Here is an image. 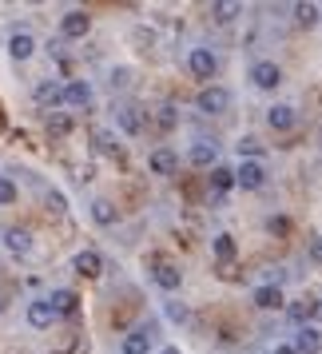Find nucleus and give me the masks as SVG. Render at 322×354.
<instances>
[{
    "label": "nucleus",
    "instance_id": "412c9836",
    "mask_svg": "<svg viewBox=\"0 0 322 354\" xmlns=\"http://www.w3.org/2000/svg\"><path fill=\"white\" fill-rule=\"evenodd\" d=\"M319 20H322V4H310V0L294 4V24H299V28H310V24H319Z\"/></svg>",
    "mask_w": 322,
    "mask_h": 354
},
{
    "label": "nucleus",
    "instance_id": "dca6fc26",
    "mask_svg": "<svg viewBox=\"0 0 322 354\" xmlns=\"http://www.w3.org/2000/svg\"><path fill=\"white\" fill-rule=\"evenodd\" d=\"M92 144H96V151H104V156H112L115 163H128V156H124V147L112 140V131H96L92 136Z\"/></svg>",
    "mask_w": 322,
    "mask_h": 354
},
{
    "label": "nucleus",
    "instance_id": "c9c22d12",
    "mask_svg": "<svg viewBox=\"0 0 322 354\" xmlns=\"http://www.w3.org/2000/svg\"><path fill=\"white\" fill-rule=\"evenodd\" d=\"M290 319H294V322L310 319V303H294V306H290Z\"/></svg>",
    "mask_w": 322,
    "mask_h": 354
},
{
    "label": "nucleus",
    "instance_id": "58836bf2",
    "mask_svg": "<svg viewBox=\"0 0 322 354\" xmlns=\"http://www.w3.org/2000/svg\"><path fill=\"white\" fill-rule=\"evenodd\" d=\"M163 354H179V351H163Z\"/></svg>",
    "mask_w": 322,
    "mask_h": 354
},
{
    "label": "nucleus",
    "instance_id": "c756f323",
    "mask_svg": "<svg viewBox=\"0 0 322 354\" xmlns=\"http://www.w3.org/2000/svg\"><path fill=\"white\" fill-rule=\"evenodd\" d=\"M239 156L243 160H258L263 156V144L258 140H239Z\"/></svg>",
    "mask_w": 322,
    "mask_h": 354
},
{
    "label": "nucleus",
    "instance_id": "393cba45",
    "mask_svg": "<svg viewBox=\"0 0 322 354\" xmlns=\"http://www.w3.org/2000/svg\"><path fill=\"white\" fill-rule=\"evenodd\" d=\"M151 351V335H147V326H140V330H131L128 338H124V354H147Z\"/></svg>",
    "mask_w": 322,
    "mask_h": 354
},
{
    "label": "nucleus",
    "instance_id": "f8f14e48",
    "mask_svg": "<svg viewBox=\"0 0 322 354\" xmlns=\"http://www.w3.org/2000/svg\"><path fill=\"white\" fill-rule=\"evenodd\" d=\"M299 354H319L322 351V335L314 330V326H299V335H294V342H290Z\"/></svg>",
    "mask_w": 322,
    "mask_h": 354
},
{
    "label": "nucleus",
    "instance_id": "b1692460",
    "mask_svg": "<svg viewBox=\"0 0 322 354\" xmlns=\"http://www.w3.org/2000/svg\"><path fill=\"white\" fill-rule=\"evenodd\" d=\"M211 187H215V195L223 199V195L231 192V187H235V171H231V167H219V163H215V167H211Z\"/></svg>",
    "mask_w": 322,
    "mask_h": 354
},
{
    "label": "nucleus",
    "instance_id": "423d86ee",
    "mask_svg": "<svg viewBox=\"0 0 322 354\" xmlns=\"http://www.w3.org/2000/svg\"><path fill=\"white\" fill-rule=\"evenodd\" d=\"M251 84L263 88V92H274V88L283 84V68L274 64V60H258V64L251 68Z\"/></svg>",
    "mask_w": 322,
    "mask_h": 354
},
{
    "label": "nucleus",
    "instance_id": "473e14b6",
    "mask_svg": "<svg viewBox=\"0 0 322 354\" xmlns=\"http://www.w3.org/2000/svg\"><path fill=\"white\" fill-rule=\"evenodd\" d=\"M64 207H68L64 195H60V192H48V211H52V215H64Z\"/></svg>",
    "mask_w": 322,
    "mask_h": 354
},
{
    "label": "nucleus",
    "instance_id": "39448f33",
    "mask_svg": "<svg viewBox=\"0 0 322 354\" xmlns=\"http://www.w3.org/2000/svg\"><path fill=\"white\" fill-rule=\"evenodd\" d=\"M235 183H239L243 192H258V187L267 183V167L258 160H243L239 171H235Z\"/></svg>",
    "mask_w": 322,
    "mask_h": 354
},
{
    "label": "nucleus",
    "instance_id": "ddd939ff",
    "mask_svg": "<svg viewBox=\"0 0 322 354\" xmlns=\"http://www.w3.org/2000/svg\"><path fill=\"white\" fill-rule=\"evenodd\" d=\"M72 267H76V274H84V279H96V274L104 271V259H100V251H80V255L72 259Z\"/></svg>",
    "mask_w": 322,
    "mask_h": 354
},
{
    "label": "nucleus",
    "instance_id": "bb28decb",
    "mask_svg": "<svg viewBox=\"0 0 322 354\" xmlns=\"http://www.w3.org/2000/svg\"><path fill=\"white\" fill-rule=\"evenodd\" d=\"M211 255L219 259V263H235V239L231 235H215L211 239Z\"/></svg>",
    "mask_w": 322,
    "mask_h": 354
},
{
    "label": "nucleus",
    "instance_id": "f3484780",
    "mask_svg": "<svg viewBox=\"0 0 322 354\" xmlns=\"http://www.w3.org/2000/svg\"><path fill=\"white\" fill-rule=\"evenodd\" d=\"M32 52H36V40L28 32H17L8 40V56H12V60H32Z\"/></svg>",
    "mask_w": 322,
    "mask_h": 354
},
{
    "label": "nucleus",
    "instance_id": "0eeeda50",
    "mask_svg": "<svg viewBox=\"0 0 322 354\" xmlns=\"http://www.w3.org/2000/svg\"><path fill=\"white\" fill-rule=\"evenodd\" d=\"M60 92H64L60 100L72 104V108H92V100H96V92H92V84L88 80H72V84H64Z\"/></svg>",
    "mask_w": 322,
    "mask_h": 354
},
{
    "label": "nucleus",
    "instance_id": "e433bc0d",
    "mask_svg": "<svg viewBox=\"0 0 322 354\" xmlns=\"http://www.w3.org/2000/svg\"><path fill=\"white\" fill-rule=\"evenodd\" d=\"M274 354H299L294 346H274Z\"/></svg>",
    "mask_w": 322,
    "mask_h": 354
},
{
    "label": "nucleus",
    "instance_id": "a211bd4d",
    "mask_svg": "<svg viewBox=\"0 0 322 354\" xmlns=\"http://www.w3.org/2000/svg\"><path fill=\"white\" fill-rule=\"evenodd\" d=\"M52 306H48V299H36L32 306H28V326H36V330H44V326H52Z\"/></svg>",
    "mask_w": 322,
    "mask_h": 354
},
{
    "label": "nucleus",
    "instance_id": "c85d7f7f",
    "mask_svg": "<svg viewBox=\"0 0 322 354\" xmlns=\"http://www.w3.org/2000/svg\"><path fill=\"white\" fill-rule=\"evenodd\" d=\"M8 203H17V183L0 176V207H8Z\"/></svg>",
    "mask_w": 322,
    "mask_h": 354
},
{
    "label": "nucleus",
    "instance_id": "6ab92c4d",
    "mask_svg": "<svg viewBox=\"0 0 322 354\" xmlns=\"http://www.w3.org/2000/svg\"><path fill=\"white\" fill-rule=\"evenodd\" d=\"M191 163L195 167H215V163H219V147L207 144V140H199V144L191 147Z\"/></svg>",
    "mask_w": 322,
    "mask_h": 354
},
{
    "label": "nucleus",
    "instance_id": "1a4fd4ad",
    "mask_svg": "<svg viewBox=\"0 0 322 354\" xmlns=\"http://www.w3.org/2000/svg\"><path fill=\"white\" fill-rule=\"evenodd\" d=\"M147 167H151L155 176H176L179 171V156L171 151V147H155V151L147 156Z\"/></svg>",
    "mask_w": 322,
    "mask_h": 354
},
{
    "label": "nucleus",
    "instance_id": "6e6552de",
    "mask_svg": "<svg viewBox=\"0 0 322 354\" xmlns=\"http://www.w3.org/2000/svg\"><path fill=\"white\" fill-rule=\"evenodd\" d=\"M88 28H92V17H88V12H80V8L64 12V20H60V32H64L68 40H84V36H88Z\"/></svg>",
    "mask_w": 322,
    "mask_h": 354
},
{
    "label": "nucleus",
    "instance_id": "7c9ffc66",
    "mask_svg": "<svg viewBox=\"0 0 322 354\" xmlns=\"http://www.w3.org/2000/svg\"><path fill=\"white\" fill-rule=\"evenodd\" d=\"M306 255H310V263H319L322 267V235H314V239L306 243Z\"/></svg>",
    "mask_w": 322,
    "mask_h": 354
},
{
    "label": "nucleus",
    "instance_id": "72a5a7b5",
    "mask_svg": "<svg viewBox=\"0 0 322 354\" xmlns=\"http://www.w3.org/2000/svg\"><path fill=\"white\" fill-rule=\"evenodd\" d=\"M128 84H131V72L128 68H115L112 72V88H128Z\"/></svg>",
    "mask_w": 322,
    "mask_h": 354
},
{
    "label": "nucleus",
    "instance_id": "a878e982",
    "mask_svg": "<svg viewBox=\"0 0 322 354\" xmlns=\"http://www.w3.org/2000/svg\"><path fill=\"white\" fill-rule=\"evenodd\" d=\"M283 303H287V299H283L278 287H258L255 290V306H263V310H278Z\"/></svg>",
    "mask_w": 322,
    "mask_h": 354
},
{
    "label": "nucleus",
    "instance_id": "9b49d317",
    "mask_svg": "<svg viewBox=\"0 0 322 354\" xmlns=\"http://www.w3.org/2000/svg\"><path fill=\"white\" fill-rule=\"evenodd\" d=\"M4 247H8L12 255H28V251H32V231H28V227H8V231H4Z\"/></svg>",
    "mask_w": 322,
    "mask_h": 354
},
{
    "label": "nucleus",
    "instance_id": "4be33fe9",
    "mask_svg": "<svg viewBox=\"0 0 322 354\" xmlns=\"http://www.w3.org/2000/svg\"><path fill=\"white\" fill-rule=\"evenodd\" d=\"M92 219H96L100 227H112L115 219H120V211H115L112 199H92Z\"/></svg>",
    "mask_w": 322,
    "mask_h": 354
},
{
    "label": "nucleus",
    "instance_id": "aec40b11",
    "mask_svg": "<svg viewBox=\"0 0 322 354\" xmlns=\"http://www.w3.org/2000/svg\"><path fill=\"white\" fill-rule=\"evenodd\" d=\"M48 306H52V315H76V306H80V299H76L72 290H52Z\"/></svg>",
    "mask_w": 322,
    "mask_h": 354
},
{
    "label": "nucleus",
    "instance_id": "9d476101",
    "mask_svg": "<svg viewBox=\"0 0 322 354\" xmlns=\"http://www.w3.org/2000/svg\"><path fill=\"white\" fill-rule=\"evenodd\" d=\"M72 128H76V120H72L68 112H60V108L44 115V131H48L52 140H64V136H72Z\"/></svg>",
    "mask_w": 322,
    "mask_h": 354
},
{
    "label": "nucleus",
    "instance_id": "f704fd0d",
    "mask_svg": "<svg viewBox=\"0 0 322 354\" xmlns=\"http://www.w3.org/2000/svg\"><path fill=\"white\" fill-rule=\"evenodd\" d=\"M167 315H171V319H179V322H187V319H191V315H187V306H183V303H167Z\"/></svg>",
    "mask_w": 322,
    "mask_h": 354
},
{
    "label": "nucleus",
    "instance_id": "f03ea898",
    "mask_svg": "<svg viewBox=\"0 0 322 354\" xmlns=\"http://www.w3.org/2000/svg\"><path fill=\"white\" fill-rule=\"evenodd\" d=\"M199 112H207V115H219V112H227V104H231V92H227L223 84H211V88H203L199 92Z\"/></svg>",
    "mask_w": 322,
    "mask_h": 354
},
{
    "label": "nucleus",
    "instance_id": "4c0bfd02",
    "mask_svg": "<svg viewBox=\"0 0 322 354\" xmlns=\"http://www.w3.org/2000/svg\"><path fill=\"white\" fill-rule=\"evenodd\" d=\"M4 310H8V295H4V290H0V315H4Z\"/></svg>",
    "mask_w": 322,
    "mask_h": 354
},
{
    "label": "nucleus",
    "instance_id": "2eb2a0df",
    "mask_svg": "<svg viewBox=\"0 0 322 354\" xmlns=\"http://www.w3.org/2000/svg\"><path fill=\"white\" fill-rule=\"evenodd\" d=\"M267 124H271L274 131H290L294 128V108H290V104H274L271 112H267Z\"/></svg>",
    "mask_w": 322,
    "mask_h": 354
},
{
    "label": "nucleus",
    "instance_id": "20e7f679",
    "mask_svg": "<svg viewBox=\"0 0 322 354\" xmlns=\"http://www.w3.org/2000/svg\"><path fill=\"white\" fill-rule=\"evenodd\" d=\"M187 72H191L195 80H211L215 72H219V60H215V52L211 48H195L187 56Z\"/></svg>",
    "mask_w": 322,
    "mask_h": 354
},
{
    "label": "nucleus",
    "instance_id": "cd10ccee",
    "mask_svg": "<svg viewBox=\"0 0 322 354\" xmlns=\"http://www.w3.org/2000/svg\"><path fill=\"white\" fill-rule=\"evenodd\" d=\"M267 231L278 235V239H287V235H290V219H287V215H271V219H267Z\"/></svg>",
    "mask_w": 322,
    "mask_h": 354
},
{
    "label": "nucleus",
    "instance_id": "4468645a",
    "mask_svg": "<svg viewBox=\"0 0 322 354\" xmlns=\"http://www.w3.org/2000/svg\"><path fill=\"white\" fill-rule=\"evenodd\" d=\"M64 92H60V84H52V80H44V84H36V92H32V100L40 104V108H48V112H56V104H64Z\"/></svg>",
    "mask_w": 322,
    "mask_h": 354
},
{
    "label": "nucleus",
    "instance_id": "7ed1b4c3",
    "mask_svg": "<svg viewBox=\"0 0 322 354\" xmlns=\"http://www.w3.org/2000/svg\"><path fill=\"white\" fill-rule=\"evenodd\" d=\"M115 124H120L124 136H140V131L147 128V115L140 112V104H120V108H115Z\"/></svg>",
    "mask_w": 322,
    "mask_h": 354
},
{
    "label": "nucleus",
    "instance_id": "2f4dec72",
    "mask_svg": "<svg viewBox=\"0 0 322 354\" xmlns=\"http://www.w3.org/2000/svg\"><path fill=\"white\" fill-rule=\"evenodd\" d=\"M160 128H176V108L171 104H160Z\"/></svg>",
    "mask_w": 322,
    "mask_h": 354
},
{
    "label": "nucleus",
    "instance_id": "5701e85b",
    "mask_svg": "<svg viewBox=\"0 0 322 354\" xmlns=\"http://www.w3.org/2000/svg\"><path fill=\"white\" fill-rule=\"evenodd\" d=\"M211 17L219 20V24H231L235 17H243V4L239 0H215L211 4Z\"/></svg>",
    "mask_w": 322,
    "mask_h": 354
},
{
    "label": "nucleus",
    "instance_id": "f257e3e1",
    "mask_svg": "<svg viewBox=\"0 0 322 354\" xmlns=\"http://www.w3.org/2000/svg\"><path fill=\"white\" fill-rule=\"evenodd\" d=\"M151 279H155L160 290H179L183 287V267L171 263V259H160V263H151Z\"/></svg>",
    "mask_w": 322,
    "mask_h": 354
}]
</instances>
